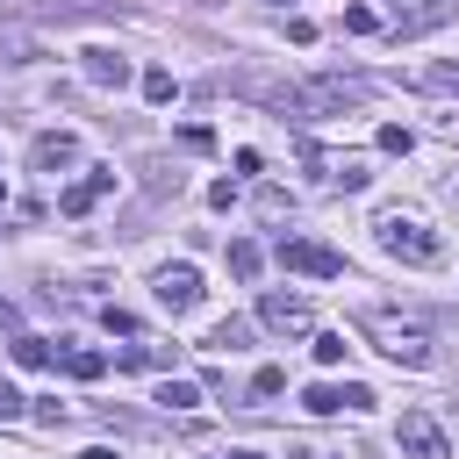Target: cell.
I'll list each match as a JSON object with an SVG mask.
<instances>
[{
	"label": "cell",
	"mask_w": 459,
	"mask_h": 459,
	"mask_svg": "<svg viewBox=\"0 0 459 459\" xmlns=\"http://www.w3.org/2000/svg\"><path fill=\"white\" fill-rule=\"evenodd\" d=\"M230 93H244V100H258V108H273L280 122H316L323 108L308 100V86H294V79H265V72H230L222 79Z\"/></svg>",
	"instance_id": "cell-1"
},
{
	"label": "cell",
	"mask_w": 459,
	"mask_h": 459,
	"mask_svg": "<svg viewBox=\"0 0 459 459\" xmlns=\"http://www.w3.org/2000/svg\"><path fill=\"white\" fill-rule=\"evenodd\" d=\"M359 330L380 337V351H387L394 366H430V337H423V323H402V316H387V308H366Z\"/></svg>",
	"instance_id": "cell-2"
},
{
	"label": "cell",
	"mask_w": 459,
	"mask_h": 459,
	"mask_svg": "<svg viewBox=\"0 0 459 459\" xmlns=\"http://www.w3.org/2000/svg\"><path fill=\"white\" fill-rule=\"evenodd\" d=\"M380 251L387 258H402V265H437V237L416 222V215H380Z\"/></svg>",
	"instance_id": "cell-3"
},
{
	"label": "cell",
	"mask_w": 459,
	"mask_h": 459,
	"mask_svg": "<svg viewBox=\"0 0 459 459\" xmlns=\"http://www.w3.org/2000/svg\"><path fill=\"white\" fill-rule=\"evenodd\" d=\"M287 273H301V280H344V251H330V244H316V237H280V251H273Z\"/></svg>",
	"instance_id": "cell-4"
},
{
	"label": "cell",
	"mask_w": 459,
	"mask_h": 459,
	"mask_svg": "<svg viewBox=\"0 0 459 459\" xmlns=\"http://www.w3.org/2000/svg\"><path fill=\"white\" fill-rule=\"evenodd\" d=\"M394 452H402V459H452V437L437 430V416L409 409V416L394 423Z\"/></svg>",
	"instance_id": "cell-5"
},
{
	"label": "cell",
	"mask_w": 459,
	"mask_h": 459,
	"mask_svg": "<svg viewBox=\"0 0 459 459\" xmlns=\"http://www.w3.org/2000/svg\"><path fill=\"white\" fill-rule=\"evenodd\" d=\"M373 93V79H359V72H316L308 79V100L323 108V115H337V108H351V100H366Z\"/></svg>",
	"instance_id": "cell-6"
},
{
	"label": "cell",
	"mask_w": 459,
	"mask_h": 459,
	"mask_svg": "<svg viewBox=\"0 0 459 459\" xmlns=\"http://www.w3.org/2000/svg\"><path fill=\"white\" fill-rule=\"evenodd\" d=\"M459 14V0H387V22L402 36H423V29H445Z\"/></svg>",
	"instance_id": "cell-7"
},
{
	"label": "cell",
	"mask_w": 459,
	"mask_h": 459,
	"mask_svg": "<svg viewBox=\"0 0 459 459\" xmlns=\"http://www.w3.org/2000/svg\"><path fill=\"white\" fill-rule=\"evenodd\" d=\"M258 323L280 330V337H301V330L316 323V308H308V294H265V301H258Z\"/></svg>",
	"instance_id": "cell-8"
},
{
	"label": "cell",
	"mask_w": 459,
	"mask_h": 459,
	"mask_svg": "<svg viewBox=\"0 0 459 459\" xmlns=\"http://www.w3.org/2000/svg\"><path fill=\"white\" fill-rule=\"evenodd\" d=\"M158 308H172V316L201 308V273H194V265H165V273H158Z\"/></svg>",
	"instance_id": "cell-9"
},
{
	"label": "cell",
	"mask_w": 459,
	"mask_h": 459,
	"mask_svg": "<svg viewBox=\"0 0 459 459\" xmlns=\"http://www.w3.org/2000/svg\"><path fill=\"white\" fill-rule=\"evenodd\" d=\"M79 72H86V86H129V57H122V50H108V43L79 50Z\"/></svg>",
	"instance_id": "cell-10"
},
{
	"label": "cell",
	"mask_w": 459,
	"mask_h": 459,
	"mask_svg": "<svg viewBox=\"0 0 459 459\" xmlns=\"http://www.w3.org/2000/svg\"><path fill=\"white\" fill-rule=\"evenodd\" d=\"M29 165H36V172H65V165H79V136H65V129H57V136H36V143H29Z\"/></svg>",
	"instance_id": "cell-11"
},
{
	"label": "cell",
	"mask_w": 459,
	"mask_h": 459,
	"mask_svg": "<svg viewBox=\"0 0 459 459\" xmlns=\"http://www.w3.org/2000/svg\"><path fill=\"white\" fill-rule=\"evenodd\" d=\"M108 194H115V172H86V179H72V186L57 194V208H65V215H86V208L108 201Z\"/></svg>",
	"instance_id": "cell-12"
},
{
	"label": "cell",
	"mask_w": 459,
	"mask_h": 459,
	"mask_svg": "<svg viewBox=\"0 0 459 459\" xmlns=\"http://www.w3.org/2000/svg\"><path fill=\"white\" fill-rule=\"evenodd\" d=\"M301 409H316V416H337V409H351V394H344L337 380H316V387L301 394Z\"/></svg>",
	"instance_id": "cell-13"
},
{
	"label": "cell",
	"mask_w": 459,
	"mask_h": 459,
	"mask_svg": "<svg viewBox=\"0 0 459 459\" xmlns=\"http://www.w3.org/2000/svg\"><path fill=\"white\" fill-rule=\"evenodd\" d=\"M65 373H72V380H100V373H108V351L79 344V351H65Z\"/></svg>",
	"instance_id": "cell-14"
},
{
	"label": "cell",
	"mask_w": 459,
	"mask_h": 459,
	"mask_svg": "<svg viewBox=\"0 0 459 459\" xmlns=\"http://www.w3.org/2000/svg\"><path fill=\"white\" fill-rule=\"evenodd\" d=\"M244 344H251V323H237V316L208 330V351H244Z\"/></svg>",
	"instance_id": "cell-15"
},
{
	"label": "cell",
	"mask_w": 459,
	"mask_h": 459,
	"mask_svg": "<svg viewBox=\"0 0 459 459\" xmlns=\"http://www.w3.org/2000/svg\"><path fill=\"white\" fill-rule=\"evenodd\" d=\"M258 265H265V251L237 237V244H230V273H237V280H258Z\"/></svg>",
	"instance_id": "cell-16"
},
{
	"label": "cell",
	"mask_w": 459,
	"mask_h": 459,
	"mask_svg": "<svg viewBox=\"0 0 459 459\" xmlns=\"http://www.w3.org/2000/svg\"><path fill=\"white\" fill-rule=\"evenodd\" d=\"M172 93H179V86H172V72H165V65H151V72H143V100H158V108H165Z\"/></svg>",
	"instance_id": "cell-17"
},
{
	"label": "cell",
	"mask_w": 459,
	"mask_h": 459,
	"mask_svg": "<svg viewBox=\"0 0 459 459\" xmlns=\"http://www.w3.org/2000/svg\"><path fill=\"white\" fill-rule=\"evenodd\" d=\"M14 366H50V344L43 337H14Z\"/></svg>",
	"instance_id": "cell-18"
},
{
	"label": "cell",
	"mask_w": 459,
	"mask_h": 459,
	"mask_svg": "<svg viewBox=\"0 0 459 459\" xmlns=\"http://www.w3.org/2000/svg\"><path fill=\"white\" fill-rule=\"evenodd\" d=\"M158 402H165V409H194L201 394H194V380H165V387H158Z\"/></svg>",
	"instance_id": "cell-19"
},
{
	"label": "cell",
	"mask_w": 459,
	"mask_h": 459,
	"mask_svg": "<svg viewBox=\"0 0 459 459\" xmlns=\"http://www.w3.org/2000/svg\"><path fill=\"white\" fill-rule=\"evenodd\" d=\"M423 93H459V65H430L423 72Z\"/></svg>",
	"instance_id": "cell-20"
},
{
	"label": "cell",
	"mask_w": 459,
	"mask_h": 459,
	"mask_svg": "<svg viewBox=\"0 0 459 459\" xmlns=\"http://www.w3.org/2000/svg\"><path fill=\"white\" fill-rule=\"evenodd\" d=\"M330 179H337L344 194H359V186H366V165H359V158H344V165H330Z\"/></svg>",
	"instance_id": "cell-21"
},
{
	"label": "cell",
	"mask_w": 459,
	"mask_h": 459,
	"mask_svg": "<svg viewBox=\"0 0 459 459\" xmlns=\"http://www.w3.org/2000/svg\"><path fill=\"white\" fill-rule=\"evenodd\" d=\"M344 351H351V344H344V330H323V337H316V359H323V366H337Z\"/></svg>",
	"instance_id": "cell-22"
},
{
	"label": "cell",
	"mask_w": 459,
	"mask_h": 459,
	"mask_svg": "<svg viewBox=\"0 0 459 459\" xmlns=\"http://www.w3.org/2000/svg\"><path fill=\"white\" fill-rule=\"evenodd\" d=\"M280 387H287V373H280V366H258V373H251V394H258V402H265V394H280Z\"/></svg>",
	"instance_id": "cell-23"
},
{
	"label": "cell",
	"mask_w": 459,
	"mask_h": 459,
	"mask_svg": "<svg viewBox=\"0 0 459 459\" xmlns=\"http://www.w3.org/2000/svg\"><path fill=\"white\" fill-rule=\"evenodd\" d=\"M344 29H351V36H373L380 14H373V7H344Z\"/></svg>",
	"instance_id": "cell-24"
},
{
	"label": "cell",
	"mask_w": 459,
	"mask_h": 459,
	"mask_svg": "<svg viewBox=\"0 0 459 459\" xmlns=\"http://www.w3.org/2000/svg\"><path fill=\"white\" fill-rule=\"evenodd\" d=\"M14 416H22V394H14L7 380H0V423H14Z\"/></svg>",
	"instance_id": "cell-25"
},
{
	"label": "cell",
	"mask_w": 459,
	"mask_h": 459,
	"mask_svg": "<svg viewBox=\"0 0 459 459\" xmlns=\"http://www.w3.org/2000/svg\"><path fill=\"white\" fill-rule=\"evenodd\" d=\"M79 459H115V452H108V445H93V452H79Z\"/></svg>",
	"instance_id": "cell-26"
},
{
	"label": "cell",
	"mask_w": 459,
	"mask_h": 459,
	"mask_svg": "<svg viewBox=\"0 0 459 459\" xmlns=\"http://www.w3.org/2000/svg\"><path fill=\"white\" fill-rule=\"evenodd\" d=\"M230 459H265V452H230Z\"/></svg>",
	"instance_id": "cell-27"
}]
</instances>
